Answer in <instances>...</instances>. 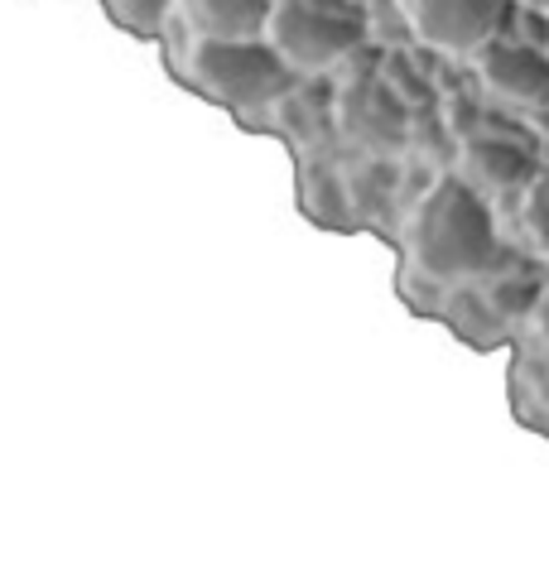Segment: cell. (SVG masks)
Returning <instances> with one entry per match:
<instances>
[{
    "instance_id": "obj_1",
    "label": "cell",
    "mask_w": 549,
    "mask_h": 568,
    "mask_svg": "<svg viewBox=\"0 0 549 568\" xmlns=\"http://www.w3.org/2000/svg\"><path fill=\"white\" fill-rule=\"evenodd\" d=\"M405 255L434 284H472L497 270L501 241L472 183L439 179L405 222Z\"/></svg>"
},
{
    "instance_id": "obj_2",
    "label": "cell",
    "mask_w": 549,
    "mask_h": 568,
    "mask_svg": "<svg viewBox=\"0 0 549 568\" xmlns=\"http://www.w3.org/2000/svg\"><path fill=\"white\" fill-rule=\"evenodd\" d=\"M189 82L232 111H256L289 88L294 68L279 59L271 39H193Z\"/></svg>"
},
{
    "instance_id": "obj_3",
    "label": "cell",
    "mask_w": 549,
    "mask_h": 568,
    "mask_svg": "<svg viewBox=\"0 0 549 568\" xmlns=\"http://www.w3.org/2000/svg\"><path fill=\"white\" fill-rule=\"evenodd\" d=\"M265 39L294 73H328L333 63L357 53L362 24L343 10L318 6V0H275L271 20H265Z\"/></svg>"
},
{
    "instance_id": "obj_4",
    "label": "cell",
    "mask_w": 549,
    "mask_h": 568,
    "mask_svg": "<svg viewBox=\"0 0 549 568\" xmlns=\"http://www.w3.org/2000/svg\"><path fill=\"white\" fill-rule=\"evenodd\" d=\"M511 0H405V20L419 44L448 59H477L497 39Z\"/></svg>"
},
{
    "instance_id": "obj_5",
    "label": "cell",
    "mask_w": 549,
    "mask_h": 568,
    "mask_svg": "<svg viewBox=\"0 0 549 568\" xmlns=\"http://www.w3.org/2000/svg\"><path fill=\"white\" fill-rule=\"evenodd\" d=\"M477 78L501 106L516 111H549V53H535L526 44H491L477 53Z\"/></svg>"
},
{
    "instance_id": "obj_6",
    "label": "cell",
    "mask_w": 549,
    "mask_h": 568,
    "mask_svg": "<svg viewBox=\"0 0 549 568\" xmlns=\"http://www.w3.org/2000/svg\"><path fill=\"white\" fill-rule=\"evenodd\" d=\"M275 0H174V20L193 39H261Z\"/></svg>"
},
{
    "instance_id": "obj_7",
    "label": "cell",
    "mask_w": 549,
    "mask_h": 568,
    "mask_svg": "<svg viewBox=\"0 0 549 568\" xmlns=\"http://www.w3.org/2000/svg\"><path fill=\"white\" fill-rule=\"evenodd\" d=\"M462 164H468V179L472 183H491V189H506V183H516L520 174H526L520 154L506 150V145H468Z\"/></svg>"
},
{
    "instance_id": "obj_8",
    "label": "cell",
    "mask_w": 549,
    "mask_h": 568,
    "mask_svg": "<svg viewBox=\"0 0 549 568\" xmlns=\"http://www.w3.org/2000/svg\"><path fill=\"white\" fill-rule=\"evenodd\" d=\"M520 232L549 261V174L530 179L526 193H520Z\"/></svg>"
},
{
    "instance_id": "obj_9",
    "label": "cell",
    "mask_w": 549,
    "mask_h": 568,
    "mask_svg": "<svg viewBox=\"0 0 549 568\" xmlns=\"http://www.w3.org/2000/svg\"><path fill=\"white\" fill-rule=\"evenodd\" d=\"M106 10L131 34H160L174 20V0H106Z\"/></svg>"
},
{
    "instance_id": "obj_10",
    "label": "cell",
    "mask_w": 549,
    "mask_h": 568,
    "mask_svg": "<svg viewBox=\"0 0 549 568\" xmlns=\"http://www.w3.org/2000/svg\"><path fill=\"white\" fill-rule=\"evenodd\" d=\"M530 333H535V343L549 352V284L535 294V304H530Z\"/></svg>"
},
{
    "instance_id": "obj_11",
    "label": "cell",
    "mask_w": 549,
    "mask_h": 568,
    "mask_svg": "<svg viewBox=\"0 0 549 568\" xmlns=\"http://www.w3.org/2000/svg\"><path fill=\"white\" fill-rule=\"evenodd\" d=\"M520 10H535V16H549V0H516Z\"/></svg>"
}]
</instances>
